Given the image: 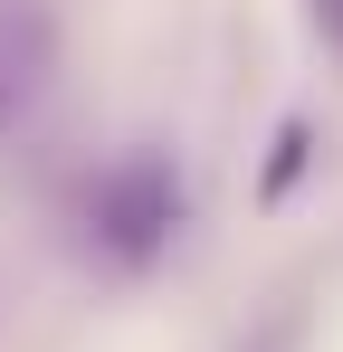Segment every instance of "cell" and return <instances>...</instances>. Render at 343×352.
Instances as JSON below:
<instances>
[{
    "label": "cell",
    "mask_w": 343,
    "mask_h": 352,
    "mask_svg": "<svg viewBox=\"0 0 343 352\" xmlns=\"http://www.w3.org/2000/svg\"><path fill=\"white\" fill-rule=\"evenodd\" d=\"M181 172H172L163 153H124V162H105V172L86 181V200H76V229H86V248L105 257V267H153L172 238H181Z\"/></svg>",
    "instance_id": "6da1fadb"
},
{
    "label": "cell",
    "mask_w": 343,
    "mask_h": 352,
    "mask_svg": "<svg viewBox=\"0 0 343 352\" xmlns=\"http://www.w3.org/2000/svg\"><path fill=\"white\" fill-rule=\"evenodd\" d=\"M48 67H57V38L29 0H0V133L29 124V105L48 96Z\"/></svg>",
    "instance_id": "7a4b0ae2"
},
{
    "label": "cell",
    "mask_w": 343,
    "mask_h": 352,
    "mask_svg": "<svg viewBox=\"0 0 343 352\" xmlns=\"http://www.w3.org/2000/svg\"><path fill=\"white\" fill-rule=\"evenodd\" d=\"M305 153H315V124H305V115L277 124V153H267V172H258V200H286L295 172H305Z\"/></svg>",
    "instance_id": "3957f363"
},
{
    "label": "cell",
    "mask_w": 343,
    "mask_h": 352,
    "mask_svg": "<svg viewBox=\"0 0 343 352\" xmlns=\"http://www.w3.org/2000/svg\"><path fill=\"white\" fill-rule=\"evenodd\" d=\"M286 343H295V314H277V324H267V333H258L248 352H286Z\"/></svg>",
    "instance_id": "277c9868"
},
{
    "label": "cell",
    "mask_w": 343,
    "mask_h": 352,
    "mask_svg": "<svg viewBox=\"0 0 343 352\" xmlns=\"http://www.w3.org/2000/svg\"><path fill=\"white\" fill-rule=\"evenodd\" d=\"M315 29H324V38H343V0H315Z\"/></svg>",
    "instance_id": "5b68a950"
}]
</instances>
